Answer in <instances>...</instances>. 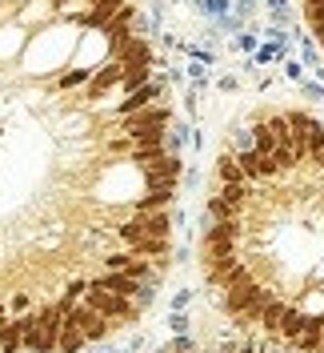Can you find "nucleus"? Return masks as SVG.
Returning <instances> with one entry per match:
<instances>
[{"instance_id":"20","label":"nucleus","mask_w":324,"mask_h":353,"mask_svg":"<svg viewBox=\"0 0 324 353\" xmlns=\"http://www.w3.org/2000/svg\"><path fill=\"white\" fill-rule=\"evenodd\" d=\"M169 350H173V353H193L196 345H193V337H188V333H176L173 341H169Z\"/></svg>"},{"instance_id":"3","label":"nucleus","mask_w":324,"mask_h":353,"mask_svg":"<svg viewBox=\"0 0 324 353\" xmlns=\"http://www.w3.org/2000/svg\"><path fill=\"white\" fill-rule=\"evenodd\" d=\"M180 173H184L180 153H164V157H156V161H149V165L140 169L144 189H149V185H180Z\"/></svg>"},{"instance_id":"19","label":"nucleus","mask_w":324,"mask_h":353,"mask_svg":"<svg viewBox=\"0 0 324 353\" xmlns=\"http://www.w3.org/2000/svg\"><path fill=\"white\" fill-rule=\"evenodd\" d=\"M301 92L308 97V101H324V85H321V81H308V77H304V81H301Z\"/></svg>"},{"instance_id":"17","label":"nucleus","mask_w":324,"mask_h":353,"mask_svg":"<svg viewBox=\"0 0 324 353\" xmlns=\"http://www.w3.org/2000/svg\"><path fill=\"white\" fill-rule=\"evenodd\" d=\"M233 44H237L240 52H248V57H252V52L260 48V37H257V32H237V41H233Z\"/></svg>"},{"instance_id":"23","label":"nucleus","mask_w":324,"mask_h":353,"mask_svg":"<svg viewBox=\"0 0 324 353\" xmlns=\"http://www.w3.org/2000/svg\"><path fill=\"white\" fill-rule=\"evenodd\" d=\"M304 17L312 24H324V4H312V8H304Z\"/></svg>"},{"instance_id":"24","label":"nucleus","mask_w":324,"mask_h":353,"mask_svg":"<svg viewBox=\"0 0 324 353\" xmlns=\"http://www.w3.org/2000/svg\"><path fill=\"white\" fill-rule=\"evenodd\" d=\"M188 301H193V289H180V293L173 297V309H184Z\"/></svg>"},{"instance_id":"2","label":"nucleus","mask_w":324,"mask_h":353,"mask_svg":"<svg viewBox=\"0 0 324 353\" xmlns=\"http://www.w3.org/2000/svg\"><path fill=\"white\" fill-rule=\"evenodd\" d=\"M65 321L80 325L88 341H105L108 330H112V321H108V317H100V313H96V309L88 305V301H76L72 309H65Z\"/></svg>"},{"instance_id":"21","label":"nucleus","mask_w":324,"mask_h":353,"mask_svg":"<svg viewBox=\"0 0 324 353\" xmlns=\"http://www.w3.org/2000/svg\"><path fill=\"white\" fill-rule=\"evenodd\" d=\"M281 65H284V77H288V81H304V61H288V57H284Z\"/></svg>"},{"instance_id":"10","label":"nucleus","mask_w":324,"mask_h":353,"mask_svg":"<svg viewBox=\"0 0 324 353\" xmlns=\"http://www.w3.org/2000/svg\"><path fill=\"white\" fill-rule=\"evenodd\" d=\"M88 81H92V68L68 65L65 72H56V88H61V92H72V88H88Z\"/></svg>"},{"instance_id":"12","label":"nucleus","mask_w":324,"mask_h":353,"mask_svg":"<svg viewBox=\"0 0 324 353\" xmlns=\"http://www.w3.org/2000/svg\"><path fill=\"white\" fill-rule=\"evenodd\" d=\"M24 44V24H8V28H0V57H8V52H21Z\"/></svg>"},{"instance_id":"14","label":"nucleus","mask_w":324,"mask_h":353,"mask_svg":"<svg viewBox=\"0 0 324 353\" xmlns=\"http://www.w3.org/2000/svg\"><path fill=\"white\" fill-rule=\"evenodd\" d=\"M296 44H301V61L308 68L312 65H321V44L312 41V37H304V32H296Z\"/></svg>"},{"instance_id":"16","label":"nucleus","mask_w":324,"mask_h":353,"mask_svg":"<svg viewBox=\"0 0 324 353\" xmlns=\"http://www.w3.org/2000/svg\"><path fill=\"white\" fill-rule=\"evenodd\" d=\"M292 345H296V353H321V333H301Z\"/></svg>"},{"instance_id":"11","label":"nucleus","mask_w":324,"mask_h":353,"mask_svg":"<svg viewBox=\"0 0 324 353\" xmlns=\"http://www.w3.org/2000/svg\"><path fill=\"white\" fill-rule=\"evenodd\" d=\"M228 149H233V153L257 149V132H252V125H237V129L228 132Z\"/></svg>"},{"instance_id":"5","label":"nucleus","mask_w":324,"mask_h":353,"mask_svg":"<svg viewBox=\"0 0 324 353\" xmlns=\"http://www.w3.org/2000/svg\"><path fill=\"white\" fill-rule=\"evenodd\" d=\"M0 353H24V321L21 317H0Z\"/></svg>"},{"instance_id":"6","label":"nucleus","mask_w":324,"mask_h":353,"mask_svg":"<svg viewBox=\"0 0 324 353\" xmlns=\"http://www.w3.org/2000/svg\"><path fill=\"white\" fill-rule=\"evenodd\" d=\"M237 181H248L244 169H240V161L233 149H224V153L216 157V185H237Z\"/></svg>"},{"instance_id":"27","label":"nucleus","mask_w":324,"mask_h":353,"mask_svg":"<svg viewBox=\"0 0 324 353\" xmlns=\"http://www.w3.org/2000/svg\"><path fill=\"white\" fill-rule=\"evenodd\" d=\"M321 353H324V337H321Z\"/></svg>"},{"instance_id":"18","label":"nucleus","mask_w":324,"mask_h":353,"mask_svg":"<svg viewBox=\"0 0 324 353\" xmlns=\"http://www.w3.org/2000/svg\"><path fill=\"white\" fill-rule=\"evenodd\" d=\"M169 330L173 333H188V313H184V309H173V313H169Z\"/></svg>"},{"instance_id":"7","label":"nucleus","mask_w":324,"mask_h":353,"mask_svg":"<svg viewBox=\"0 0 324 353\" xmlns=\"http://www.w3.org/2000/svg\"><path fill=\"white\" fill-rule=\"evenodd\" d=\"M88 350V337L80 325H72V321H65L61 325V337H56V353H85Z\"/></svg>"},{"instance_id":"8","label":"nucleus","mask_w":324,"mask_h":353,"mask_svg":"<svg viewBox=\"0 0 324 353\" xmlns=\"http://www.w3.org/2000/svg\"><path fill=\"white\" fill-rule=\"evenodd\" d=\"M304 330H308V313H304L301 305H288L284 309V317H281V337L284 341H296Z\"/></svg>"},{"instance_id":"25","label":"nucleus","mask_w":324,"mask_h":353,"mask_svg":"<svg viewBox=\"0 0 324 353\" xmlns=\"http://www.w3.org/2000/svg\"><path fill=\"white\" fill-rule=\"evenodd\" d=\"M288 8V0H268V12H284Z\"/></svg>"},{"instance_id":"13","label":"nucleus","mask_w":324,"mask_h":353,"mask_svg":"<svg viewBox=\"0 0 324 353\" xmlns=\"http://www.w3.org/2000/svg\"><path fill=\"white\" fill-rule=\"evenodd\" d=\"M196 12L208 17V21H220V17L233 12V0H196Z\"/></svg>"},{"instance_id":"1","label":"nucleus","mask_w":324,"mask_h":353,"mask_svg":"<svg viewBox=\"0 0 324 353\" xmlns=\"http://www.w3.org/2000/svg\"><path fill=\"white\" fill-rule=\"evenodd\" d=\"M156 101H164V81L160 77H152L149 85H140V88H132V92H125L116 105H112V117L120 121V117H132V112H140V109H149V105H156Z\"/></svg>"},{"instance_id":"22","label":"nucleus","mask_w":324,"mask_h":353,"mask_svg":"<svg viewBox=\"0 0 324 353\" xmlns=\"http://www.w3.org/2000/svg\"><path fill=\"white\" fill-rule=\"evenodd\" d=\"M216 88H220V92H237L240 81H237V77H220V81H216Z\"/></svg>"},{"instance_id":"4","label":"nucleus","mask_w":324,"mask_h":353,"mask_svg":"<svg viewBox=\"0 0 324 353\" xmlns=\"http://www.w3.org/2000/svg\"><path fill=\"white\" fill-rule=\"evenodd\" d=\"M176 189L180 185H149L140 197L132 201V209L136 213H156V209H173L176 205Z\"/></svg>"},{"instance_id":"9","label":"nucleus","mask_w":324,"mask_h":353,"mask_svg":"<svg viewBox=\"0 0 324 353\" xmlns=\"http://www.w3.org/2000/svg\"><path fill=\"white\" fill-rule=\"evenodd\" d=\"M140 217H144V233H149V237H173V213H169V209L140 213Z\"/></svg>"},{"instance_id":"15","label":"nucleus","mask_w":324,"mask_h":353,"mask_svg":"<svg viewBox=\"0 0 324 353\" xmlns=\"http://www.w3.org/2000/svg\"><path fill=\"white\" fill-rule=\"evenodd\" d=\"M32 309V297H28V289H17L12 297H8V313L12 317H21V313H28Z\"/></svg>"},{"instance_id":"26","label":"nucleus","mask_w":324,"mask_h":353,"mask_svg":"<svg viewBox=\"0 0 324 353\" xmlns=\"http://www.w3.org/2000/svg\"><path fill=\"white\" fill-rule=\"evenodd\" d=\"M312 72H316V81L324 85V65H312Z\"/></svg>"}]
</instances>
